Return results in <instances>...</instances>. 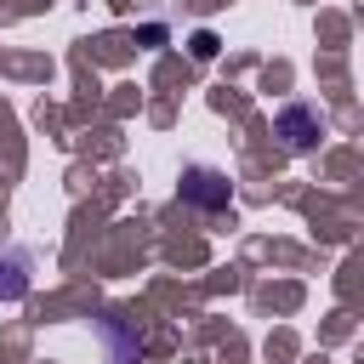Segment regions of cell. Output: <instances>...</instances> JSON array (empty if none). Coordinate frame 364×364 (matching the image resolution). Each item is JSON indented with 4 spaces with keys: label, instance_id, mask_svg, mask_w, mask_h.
Instances as JSON below:
<instances>
[{
    "label": "cell",
    "instance_id": "cell-1",
    "mask_svg": "<svg viewBox=\"0 0 364 364\" xmlns=\"http://www.w3.org/2000/svg\"><path fill=\"white\" fill-rule=\"evenodd\" d=\"M279 131H284L290 148H307V142L318 136V119H313L307 108H284V114H279Z\"/></svg>",
    "mask_w": 364,
    "mask_h": 364
}]
</instances>
